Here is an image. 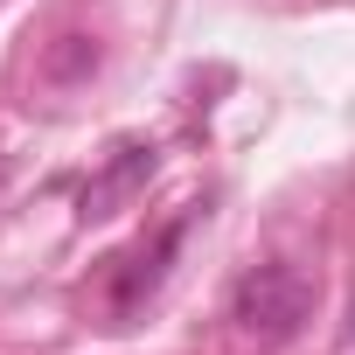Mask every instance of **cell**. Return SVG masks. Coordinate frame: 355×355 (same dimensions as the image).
<instances>
[{
	"instance_id": "obj_1",
	"label": "cell",
	"mask_w": 355,
	"mask_h": 355,
	"mask_svg": "<svg viewBox=\"0 0 355 355\" xmlns=\"http://www.w3.org/2000/svg\"><path fill=\"white\" fill-rule=\"evenodd\" d=\"M230 320H237V334L244 341H258V348H286L306 320H313V279L300 272V265H251L244 279H237V293H230Z\"/></svg>"
},
{
	"instance_id": "obj_2",
	"label": "cell",
	"mask_w": 355,
	"mask_h": 355,
	"mask_svg": "<svg viewBox=\"0 0 355 355\" xmlns=\"http://www.w3.org/2000/svg\"><path fill=\"white\" fill-rule=\"evenodd\" d=\"M153 167H160V146H153V139H119V146H112V160L84 182L77 209H84V216H119V209L153 182Z\"/></svg>"
},
{
	"instance_id": "obj_3",
	"label": "cell",
	"mask_w": 355,
	"mask_h": 355,
	"mask_svg": "<svg viewBox=\"0 0 355 355\" xmlns=\"http://www.w3.org/2000/svg\"><path fill=\"white\" fill-rule=\"evenodd\" d=\"M98 70V42L91 35H56V49L42 56V77L49 84H77V77H91Z\"/></svg>"
},
{
	"instance_id": "obj_4",
	"label": "cell",
	"mask_w": 355,
	"mask_h": 355,
	"mask_svg": "<svg viewBox=\"0 0 355 355\" xmlns=\"http://www.w3.org/2000/svg\"><path fill=\"white\" fill-rule=\"evenodd\" d=\"M348 341H355V306H348Z\"/></svg>"
}]
</instances>
